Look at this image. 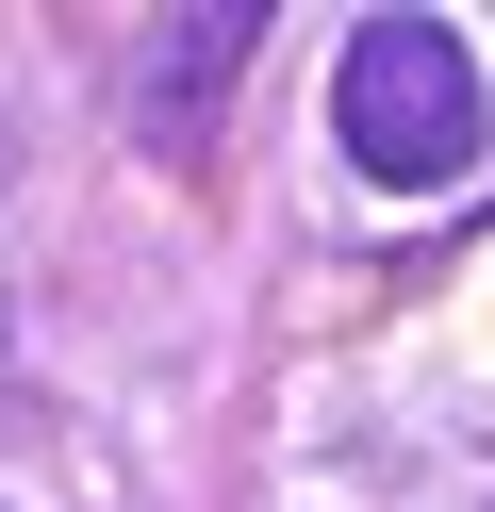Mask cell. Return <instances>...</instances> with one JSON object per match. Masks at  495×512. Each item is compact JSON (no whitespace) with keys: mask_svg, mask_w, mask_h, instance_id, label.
Here are the masks:
<instances>
[{"mask_svg":"<svg viewBox=\"0 0 495 512\" xmlns=\"http://www.w3.org/2000/svg\"><path fill=\"white\" fill-rule=\"evenodd\" d=\"M248 0H198V17H149V67H132V100H149V133L165 149H198L215 133V100H231V67H248Z\"/></svg>","mask_w":495,"mask_h":512,"instance_id":"obj_2","label":"cell"},{"mask_svg":"<svg viewBox=\"0 0 495 512\" xmlns=\"http://www.w3.org/2000/svg\"><path fill=\"white\" fill-rule=\"evenodd\" d=\"M330 133H347L363 182H396V199H446L462 166H479L495 100H479V50L446 34V17H363L347 67H330Z\"/></svg>","mask_w":495,"mask_h":512,"instance_id":"obj_1","label":"cell"}]
</instances>
